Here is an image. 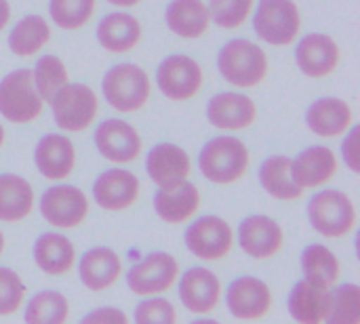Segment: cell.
<instances>
[{"instance_id":"1","label":"cell","mask_w":360,"mask_h":324,"mask_svg":"<svg viewBox=\"0 0 360 324\" xmlns=\"http://www.w3.org/2000/svg\"><path fill=\"white\" fill-rule=\"evenodd\" d=\"M251 156L243 139L219 135L209 139L198 154V169L202 177L215 186H232L240 181L249 169Z\"/></svg>"},{"instance_id":"2","label":"cell","mask_w":360,"mask_h":324,"mask_svg":"<svg viewBox=\"0 0 360 324\" xmlns=\"http://www.w3.org/2000/svg\"><path fill=\"white\" fill-rule=\"evenodd\" d=\"M217 67L228 84L236 89H253L268 76V57L253 40L232 38L219 48Z\"/></svg>"},{"instance_id":"3","label":"cell","mask_w":360,"mask_h":324,"mask_svg":"<svg viewBox=\"0 0 360 324\" xmlns=\"http://www.w3.org/2000/svg\"><path fill=\"white\" fill-rule=\"evenodd\" d=\"M101 93L110 108L120 114H133L148 103L152 82L141 65L124 61L112 65L105 72L101 80Z\"/></svg>"},{"instance_id":"4","label":"cell","mask_w":360,"mask_h":324,"mask_svg":"<svg viewBox=\"0 0 360 324\" xmlns=\"http://www.w3.org/2000/svg\"><path fill=\"white\" fill-rule=\"evenodd\" d=\"M53 118L61 131L82 133L86 131L99 112V99L95 91L84 82H65L49 99Z\"/></svg>"},{"instance_id":"5","label":"cell","mask_w":360,"mask_h":324,"mask_svg":"<svg viewBox=\"0 0 360 324\" xmlns=\"http://www.w3.org/2000/svg\"><path fill=\"white\" fill-rule=\"evenodd\" d=\"M308 221L325 238H344L356 226V207L342 190H321L308 202Z\"/></svg>"},{"instance_id":"6","label":"cell","mask_w":360,"mask_h":324,"mask_svg":"<svg viewBox=\"0 0 360 324\" xmlns=\"http://www.w3.org/2000/svg\"><path fill=\"white\" fill-rule=\"evenodd\" d=\"M44 110V101L38 95L32 78V70L8 72L0 80V114L13 124H30Z\"/></svg>"},{"instance_id":"7","label":"cell","mask_w":360,"mask_h":324,"mask_svg":"<svg viewBox=\"0 0 360 324\" xmlns=\"http://www.w3.org/2000/svg\"><path fill=\"white\" fill-rule=\"evenodd\" d=\"M253 30L272 46H289L302 30L300 6L293 0H259L253 13Z\"/></svg>"},{"instance_id":"8","label":"cell","mask_w":360,"mask_h":324,"mask_svg":"<svg viewBox=\"0 0 360 324\" xmlns=\"http://www.w3.org/2000/svg\"><path fill=\"white\" fill-rule=\"evenodd\" d=\"M179 278V264L167 251H152L127 272V287L137 297L165 295Z\"/></svg>"},{"instance_id":"9","label":"cell","mask_w":360,"mask_h":324,"mask_svg":"<svg viewBox=\"0 0 360 324\" xmlns=\"http://www.w3.org/2000/svg\"><path fill=\"white\" fill-rule=\"evenodd\" d=\"M186 249L202 261H219L230 255L234 232L230 223L217 215H202L194 219L184 232Z\"/></svg>"},{"instance_id":"10","label":"cell","mask_w":360,"mask_h":324,"mask_svg":"<svg viewBox=\"0 0 360 324\" xmlns=\"http://www.w3.org/2000/svg\"><path fill=\"white\" fill-rule=\"evenodd\" d=\"M205 74L196 59L184 53L167 55L156 70V84L171 101H188L202 89Z\"/></svg>"},{"instance_id":"11","label":"cell","mask_w":360,"mask_h":324,"mask_svg":"<svg viewBox=\"0 0 360 324\" xmlns=\"http://www.w3.org/2000/svg\"><path fill=\"white\" fill-rule=\"evenodd\" d=\"M40 215L57 230H74L89 215V198L76 186H53L40 196Z\"/></svg>"},{"instance_id":"12","label":"cell","mask_w":360,"mask_h":324,"mask_svg":"<svg viewBox=\"0 0 360 324\" xmlns=\"http://www.w3.org/2000/svg\"><path fill=\"white\" fill-rule=\"evenodd\" d=\"M93 141L97 152L114 164L135 162L143 150V139L139 131L120 118H108L99 122L93 133Z\"/></svg>"},{"instance_id":"13","label":"cell","mask_w":360,"mask_h":324,"mask_svg":"<svg viewBox=\"0 0 360 324\" xmlns=\"http://www.w3.org/2000/svg\"><path fill=\"white\" fill-rule=\"evenodd\" d=\"M226 306L236 320H259L272 310V291L262 278L238 276L226 291Z\"/></svg>"},{"instance_id":"14","label":"cell","mask_w":360,"mask_h":324,"mask_svg":"<svg viewBox=\"0 0 360 324\" xmlns=\"http://www.w3.org/2000/svg\"><path fill=\"white\" fill-rule=\"evenodd\" d=\"M179 299L196 316L213 312L221 302V280L209 268L194 266L179 274Z\"/></svg>"},{"instance_id":"15","label":"cell","mask_w":360,"mask_h":324,"mask_svg":"<svg viewBox=\"0 0 360 324\" xmlns=\"http://www.w3.org/2000/svg\"><path fill=\"white\" fill-rule=\"evenodd\" d=\"M342 59L340 44L321 32H310L300 38L295 46V63L308 78H327L331 76Z\"/></svg>"},{"instance_id":"16","label":"cell","mask_w":360,"mask_h":324,"mask_svg":"<svg viewBox=\"0 0 360 324\" xmlns=\"http://www.w3.org/2000/svg\"><path fill=\"white\" fill-rule=\"evenodd\" d=\"M207 118L215 129L236 133L253 127V122L257 120V105L245 93L224 91L209 99Z\"/></svg>"},{"instance_id":"17","label":"cell","mask_w":360,"mask_h":324,"mask_svg":"<svg viewBox=\"0 0 360 324\" xmlns=\"http://www.w3.org/2000/svg\"><path fill=\"white\" fill-rule=\"evenodd\" d=\"M285 242V232L270 215H249L238 226V245L253 259L274 257Z\"/></svg>"},{"instance_id":"18","label":"cell","mask_w":360,"mask_h":324,"mask_svg":"<svg viewBox=\"0 0 360 324\" xmlns=\"http://www.w3.org/2000/svg\"><path fill=\"white\" fill-rule=\"evenodd\" d=\"M139 192L141 183L137 175L124 169L103 171L93 183V200L97 202V207L110 213L127 211L129 207H133L139 198Z\"/></svg>"},{"instance_id":"19","label":"cell","mask_w":360,"mask_h":324,"mask_svg":"<svg viewBox=\"0 0 360 324\" xmlns=\"http://www.w3.org/2000/svg\"><path fill=\"white\" fill-rule=\"evenodd\" d=\"M34 164L44 179L61 181L76 169V148L70 137L46 133L34 148Z\"/></svg>"},{"instance_id":"20","label":"cell","mask_w":360,"mask_h":324,"mask_svg":"<svg viewBox=\"0 0 360 324\" xmlns=\"http://www.w3.org/2000/svg\"><path fill=\"white\" fill-rule=\"evenodd\" d=\"M154 211L167 223H186L200 209V192L198 188L184 179L171 186H162L154 194Z\"/></svg>"},{"instance_id":"21","label":"cell","mask_w":360,"mask_h":324,"mask_svg":"<svg viewBox=\"0 0 360 324\" xmlns=\"http://www.w3.org/2000/svg\"><path fill=\"white\" fill-rule=\"evenodd\" d=\"M352 124V108L342 97H321L306 110V127L323 139L342 137Z\"/></svg>"},{"instance_id":"22","label":"cell","mask_w":360,"mask_h":324,"mask_svg":"<svg viewBox=\"0 0 360 324\" xmlns=\"http://www.w3.org/2000/svg\"><path fill=\"white\" fill-rule=\"evenodd\" d=\"M338 173V156L327 145H310L291 158L293 181L302 190H314L331 181Z\"/></svg>"},{"instance_id":"23","label":"cell","mask_w":360,"mask_h":324,"mask_svg":"<svg viewBox=\"0 0 360 324\" xmlns=\"http://www.w3.org/2000/svg\"><path fill=\"white\" fill-rule=\"evenodd\" d=\"M146 171L150 179L158 188H162V186H171V183L188 179V175L192 173V160L184 148L162 141V143H156L148 152Z\"/></svg>"},{"instance_id":"24","label":"cell","mask_w":360,"mask_h":324,"mask_svg":"<svg viewBox=\"0 0 360 324\" xmlns=\"http://www.w3.org/2000/svg\"><path fill=\"white\" fill-rule=\"evenodd\" d=\"M122 274V261L116 251L110 247H93L84 251V255L78 261V276L82 285L93 291L101 293L118 283Z\"/></svg>"},{"instance_id":"25","label":"cell","mask_w":360,"mask_h":324,"mask_svg":"<svg viewBox=\"0 0 360 324\" xmlns=\"http://www.w3.org/2000/svg\"><path fill=\"white\" fill-rule=\"evenodd\" d=\"M97 42L101 44V48H105L108 53L120 55V53H129L133 51L143 36V27L139 23V19L131 13H110L105 15L95 30Z\"/></svg>"},{"instance_id":"26","label":"cell","mask_w":360,"mask_h":324,"mask_svg":"<svg viewBox=\"0 0 360 324\" xmlns=\"http://www.w3.org/2000/svg\"><path fill=\"white\" fill-rule=\"evenodd\" d=\"M289 314L300 324H321L329 314V289H323L306 278L297 280L287 297Z\"/></svg>"},{"instance_id":"27","label":"cell","mask_w":360,"mask_h":324,"mask_svg":"<svg viewBox=\"0 0 360 324\" xmlns=\"http://www.w3.org/2000/svg\"><path fill=\"white\" fill-rule=\"evenodd\" d=\"M165 21L175 36L198 40L209 32L211 15L202 0H171L165 11Z\"/></svg>"},{"instance_id":"28","label":"cell","mask_w":360,"mask_h":324,"mask_svg":"<svg viewBox=\"0 0 360 324\" xmlns=\"http://www.w3.org/2000/svg\"><path fill=\"white\" fill-rule=\"evenodd\" d=\"M36 266L49 276H63L74 268L76 247L59 232H44L36 238L32 249Z\"/></svg>"},{"instance_id":"29","label":"cell","mask_w":360,"mask_h":324,"mask_svg":"<svg viewBox=\"0 0 360 324\" xmlns=\"http://www.w3.org/2000/svg\"><path fill=\"white\" fill-rule=\"evenodd\" d=\"M34 209V190L27 179L15 173H0V221H23Z\"/></svg>"},{"instance_id":"30","label":"cell","mask_w":360,"mask_h":324,"mask_svg":"<svg viewBox=\"0 0 360 324\" xmlns=\"http://www.w3.org/2000/svg\"><path fill=\"white\" fill-rule=\"evenodd\" d=\"M259 183L268 196L274 200L291 202L304 196V190L293 181L291 175V158L287 154L268 156L259 167Z\"/></svg>"},{"instance_id":"31","label":"cell","mask_w":360,"mask_h":324,"mask_svg":"<svg viewBox=\"0 0 360 324\" xmlns=\"http://www.w3.org/2000/svg\"><path fill=\"white\" fill-rule=\"evenodd\" d=\"M51 40V27L40 15L21 17L8 32V48L17 57H34Z\"/></svg>"},{"instance_id":"32","label":"cell","mask_w":360,"mask_h":324,"mask_svg":"<svg viewBox=\"0 0 360 324\" xmlns=\"http://www.w3.org/2000/svg\"><path fill=\"white\" fill-rule=\"evenodd\" d=\"M302 272L306 280L323 289H331L340 280L342 264L331 249L321 242H312L302 251Z\"/></svg>"},{"instance_id":"33","label":"cell","mask_w":360,"mask_h":324,"mask_svg":"<svg viewBox=\"0 0 360 324\" xmlns=\"http://www.w3.org/2000/svg\"><path fill=\"white\" fill-rule=\"evenodd\" d=\"M68 316L70 304L65 295L57 291H40L27 302L23 320L27 324H63Z\"/></svg>"},{"instance_id":"34","label":"cell","mask_w":360,"mask_h":324,"mask_svg":"<svg viewBox=\"0 0 360 324\" xmlns=\"http://www.w3.org/2000/svg\"><path fill=\"white\" fill-rule=\"evenodd\" d=\"M329 324H359L360 323V287L354 283H344L329 289Z\"/></svg>"},{"instance_id":"35","label":"cell","mask_w":360,"mask_h":324,"mask_svg":"<svg viewBox=\"0 0 360 324\" xmlns=\"http://www.w3.org/2000/svg\"><path fill=\"white\" fill-rule=\"evenodd\" d=\"M32 78L38 95L42 97L44 103H49L57 89H61L68 82V67L57 55H40L32 70Z\"/></svg>"},{"instance_id":"36","label":"cell","mask_w":360,"mask_h":324,"mask_svg":"<svg viewBox=\"0 0 360 324\" xmlns=\"http://www.w3.org/2000/svg\"><path fill=\"white\" fill-rule=\"evenodd\" d=\"M95 0H51L49 15L61 30H80L95 13Z\"/></svg>"},{"instance_id":"37","label":"cell","mask_w":360,"mask_h":324,"mask_svg":"<svg viewBox=\"0 0 360 324\" xmlns=\"http://www.w3.org/2000/svg\"><path fill=\"white\" fill-rule=\"evenodd\" d=\"M253 6L255 0H209V15L219 27L236 30L249 19Z\"/></svg>"},{"instance_id":"38","label":"cell","mask_w":360,"mask_h":324,"mask_svg":"<svg viewBox=\"0 0 360 324\" xmlns=\"http://www.w3.org/2000/svg\"><path fill=\"white\" fill-rule=\"evenodd\" d=\"M25 285L11 268H0V316H13L19 312L25 299Z\"/></svg>"},{"instance_id":"39","label":"cell","mask_w":360,"mask_h":324,"mask_svg":"<svg viewBox=\"0 0 360 324\" xmlns=\"http://www.w3.org/2000/svg\"><path fill=\"white\" fill-rule=\"evenodd\" d=\"M133 320L137 324H173L177 323V312L173 304L160 295L143 297L135 308Z\"/></svg>"},{"instance_id":"40","label":"cell","mask_w":360,"mask_h":324,"mask_svg":"<svg viewBox=\"0 0 360 324\" xmlns=\"http://www.w3.org/2000/svg\"><path fill=\"white\" fill-rule=\"evenodd\" d=\"M360 129L356 124H352L344 135V143H342V156H344V162L346 167L352 171V173H359V154H356V141H359Z\"/></svg>"},{"instance_id":"41","label":"cell","mask_w":360,"mask_h":324,"mask_svg":"<svg viewBox=\"0 0 360 324\" xmlns=\"http://www.w3.org/2000/svg\"><path fill=\"white\" fill-rule=\"evenodd\" d=\"M127 324L129 323V316L124 312H120L118 308H97L93 312H89L84 318H82V324Z\"/></svg>"},{"instance_id":"42","label":"cell","mask_w":360,"mask_h":324,"mask_svg":"<svg viewBox=\"0 0 360 324\" xmlns=\"http://www.w3.org/2000/svg\"><path fill=\"white\" fill-rule=\"evenodd\" d=\"M8 21H11V4L8 0H0V32L6 27Z\"/></svg>"},{"instance_id":"43","label":"cell","mask_w":360,"mask_h":324,"mask_svg":"<svg viewBox=\"0 0 360 324\" xmlns=\"http://www.w3.org/2000/svg\"><path fill=\"white\" fill-rule=\"evenodd\" d=\"M108 4H114V6H120V8H131V6L141 4V0H108Z\"/></svg>"},{"instance_id":"44","label":"cell","mask_w":360,"mask_h":324,"mask_svg":"<svg viewBox=\"0 0 360 324\" xmlns=\"http://www.w3.org/2000/svg\"><path fill=\"white\" fill-rule=\"evenodd\" d=\"M4 245H6V242H4V234L0 232V257H2V253H4Z\"/></svg>"},{"instance_id":"45","label":"cell","mask_w":360,"mask_h":324,"mask_svg":"<svg viewBox=\"0 0 360 324\" xmlns=\"http://www.w3.org/2000/svg\"><path fill=\"white\" fill-rule=\"evenodd\" d=\"M2 143H4V129H2V124H0V148H2Z\"/></svg>"}]
</instances>
